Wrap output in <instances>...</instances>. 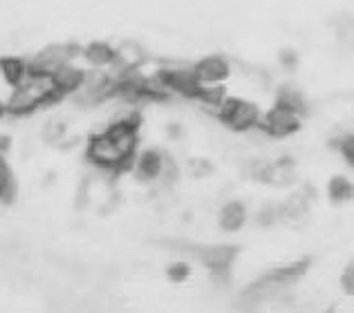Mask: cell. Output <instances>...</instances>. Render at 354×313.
<instances>
[{
    "label": "cell",
    "mask_w": 354,
    "mask_h": 313,
    "mask_svg": "<svg viewBox=\"0 0 354 313\" xmlns=\"http://www.w3.org/2000/svg\"><path fill=\"white\" fill-rule=\"evenodd\" d=\"M142 117L137 112L110 123L104 132L92 134L88 141V159L104 170H130L137 156Z\"/></svg>",
    "instance_id": "6da1fadb"
},
{
    "label": "cell",
    "mask_w": 354,
    "mask_h": 313,
    "mask_svg": "<svg viewBox=\"0 0 354 313\" xmlns=\"http://www.w3.org/2000/svg\"><path fill=\"white\" fill-rule=\"evenodd\" d=\"M314 260L310 255L298 257V260L285 262L260 273L256 280H251L240 293V302L245 307H265L274 302H283L290 298L292 289L310 273Z\"/></svg>",
    "instance_id": "7a4b0ae2"
},
{
    "label": "cell",
    "mask_w": 354,
    "mask_h": 313,
    "mask_svg": "<svg viewBox=\"0 0 354 313\" xmlns=\"http://www.w3.org/2000/svg\"><path fill=\"white\" fill-rule=\"evenodd\" d=\"M59 99L61 92L57 88V81H54L52 72L32 65L30 74L23 79V83H18L16 88L9 90L5 105L9 114H30L34 110Z\"/></svg>",
    "instance_id": "3957f363"
},
{
    "label": "cell",
    "mask_w": 354,
    "mask_h": 313,
    "mask_svg": "<svg viewBox=\"0 0 354 313\" xmlns=\"http://www.w3.org/2000/svg\"><path fill=\"white\" fill-rule=\"evenodd\" d=\"M182 246L186 255L198 260L209 275L218 282L231 280V273L236 269V262L242 253L238 244H177Z\"/></svg>",
    "instance_id": "277c9868"
},
{
    "label": "cell",
    "mask_w": 354,
    "mask_h": 313,
    "mask_svg": "<svg viewBox=\"0 0 354 313\" xmlns=\"http://www.w3.org/2000/svg\"><path fill=\"white\" fill-rule=\"evenodd\" d=\"M218 121L234 132H251L258 130L263 110L256 101H249L245 97H225L216 108Z\"/></svg>",
    "instance_id": "5b68a950"
},
{
    "label": "cell",
    "mask_w": 354,
    "mask_h": 313,
    "mask_svg": "<svg viewBox=\"0 0 354 313\" xmlns=\"http://www.w3.org/2000/svg\"><path fill=\"white\" fill-rule=\"evenodd\" d=\"M303 121H305V117L292 112V110L272 105L260 117L258 130L265 137H269V139H290V137L303 130Z\"/></svg>",
    "instance_id": "8992f818"
},
{
    "label": "cell",
    "mask_w": 354,
    "mask_h": 313,
    "mask_svg": "<svg viewBox=\"0 0 354 313\" xmlns=\"http://www.w3.org/2000/svg\"><path fill=\"white\" fill-rule=\"evenodd\" d=\"M251 179L272 188H287L296 183V163L290 156L274 161H256L251 165Z\"/></svg>",
    "instance_id": "52a82bcc"
},
{
    "label": "cell",
    "mask_w": 354,
    "mask_h": 313,
    "mask_svg": "<svg viewBox=\"0 0 354 313\" xmlns=\"http://www.w3.org/2000/svg\"><path fill=\"white\" fill-rule=\"evenodd\" d=\"M191 72L202 85H225V83L229 81V77L234 74L229 59H225L222 54H209V57H202L200 61H195L191 65Z\"/></svg>",
    "instance_id": "ba28073f"
},
{
    "label": "cell",
    "mask_w": 354,
    "mask_h": 313,
    "mask_svg": "<svg viewBox=\"0 0 354 313\" xmlns=\"http://www.w3.org/2000/svg\"><path fill=\"white\" fill-rule=\"evenodd\" d=\"M166 152H162L160 148H146L142 152H137L135 161H133V170L135 177L144 183H155L162 179L164 165H166Z\"/></svg>",
    "instance_id": "9c48e42d"
},
{
    "label": "cell",
    "mask_w": 354,
    "mask_h": 313,
    "mask_svg": "<svg viewBox=\"0 0 354 313\" xmlns=\"http://www.w3.org/2000/svg\"><path fill=\"white\" fill-rule=\"evenodd\" d=\"M310 210H312V195L298 190L285 201H281V224L301 226L310 217Z\"/></svg>",
    "instance_id": "30bf717a"
},
{
    "label": "cell",
    "mask_w": 354,
    "mask_h": 313,
    "mask_svg": "<svg viewBox=\"0 0 354 313\" xmlns=\"http://www.w3.org/2000/svg\"><path fill=\"white\" fill-rule=\"evenodd\" d=\"M249 222V210L245 201L229 199L227 204H222L218 210V226L225 233H240Z\"/></svg>",
    "instance_id": "8fae6325"
},
{
    "label": "cell",
    "mask_w": 354,
    "mask_h": 313,
    "mask_svg": "<svg viewBox=\"0 0 354 313\" xmlns=\"http://www.w3.org/2000/svg\"><path fill=\"white\" fill-rule=\"evenodd\" d=\"M79 57L88 63L90 68L95 70H115V63H117V48H113L110 43L104 41H92L88 43L86 48L79 52Z\"/></svg>",
    "instance_id": "7c38bea8"
},
{
    "label": "cell",
    "mask_w": 354,
    "mask_h": 313,
    "mask_svg": "<svg viewBox=\"0 0 354 313\" xmlns=\"http://www.w3.org/2000/svg\"><path fill=\"white\" fill-rule=\"evenodd\" d=\"M32 70V63H27L21 57H3L0 59V85L7 90L16 88L18 83H23V79L30 74Z\"/></svg>",
    "instance_id": "4fadbf2b"
},
{
    "label": "cell",
    "mask_w": 354,
    "mask_h": 313,
    "mask_svg": "<svg viewBox=\"0 0 354 313\" xmlns=\"http://www.w3.org/2000/svg\"><path fill=\"white\" fill-rule=\"evenodd\" d=\"M274 105L292 110V112L301 114V117H307V112H310V103H307L305 94L296 85H281V88H278Z\"/></svg>",
    "instance_id": "5bb4252c"
},
{
    "label": "cell",
    "mask_w": 354,
    "mask_h": 313,
    "mask_svg": "<svg viewBox=\"0 0 354 313\" xmlns=\"http://www.w3.org/2000/svg\"><path fill=\"white\" fill-rule=\"evenodd\" d=\"M325 192H328L330 204H334V206L350 204L354 199V181L350 177H346V174H334V177L328 179Z\"/></svg>",
    "instance_id": "9a60e30c"
},
{
    "label": "cell",
    "mask_w": 354,
    "mask_h": 313,
    "mask_svg": "<svg viewBox=\"0 0 354 313\" xmlns=\"http://www.w3.org/2000/svg\"><path fill=\"white\" fill-rule=\"evenodd\" d=\"M16 197V179H14V172L12 168L7 165V161L3 159L0 154V201L9 204Z\"/></svg>",
    "instance_id": "2e32d148"
},
{
    "label": "cell",
    "mask_w": 354,
    "mask_h": 313,
    "mask_svg": "<svg viewBox=\"0 0 354 313\" xmlns=\"http://www.w3.org/2000/svg\"><path fill=\"white\" fill-rule=\"evenodd\" d=\"M334 39L343 48H354V18L343 16L334 21Z\"/></svg>",
    "instance_id": "e0dca14e"
},
{
    "label": "cell",
    "mask_w": 354,
    "mask_h": 313,
    "mask_svg": "<svg viewBox=\"0 0 354 313\" xmlns=\"http://www.w3.org/2000/svg\"><path fill=\"white\" fill-rule=\"evenodd\" d=\"M256 224L263 228H272L276 224H281V201H269L263 208H258Z\"/></svg>",
    "instance_id": "ac0fdd59"
},
{
    "label": "cell",
    "mask_w": 354,
    "mask_h": 313,
    "mask_svg": "<svg viewBox=\"0 0 354 313\" xmlns=\"http://www.w3.org/2000/svg\"><path fill=\"white\" fill-rule=\"evenodd\" d=\"M332 148L337 150L341 154V159L354 170V134L348 132V134L337 137V139H332Z\"/></svg>",
    "instance_id": "d6986e66"
},
{
    "label": "cell",
    "mask_w": 354,
    "mask_h": 313,
    "mask_svg": "<svg viewBox=\"0 0 354 313\" xmlns=\"http://www.w3.org/2000/svg\"><path fill=\"white\" fill-rule=\"evenodd\" d=\"M191 273H193L191 264H189V262H184V260H177V262H173V264L166 266V278H169L171 282H175V284L186 282V280L191 278Z\"/></svg>",
    "instance_id": "ffe728a7"
},
{
    "label": "cell",
    "mask_w": 354,
    "mask_h": 313,
    "mask_svg": "<svg viewBox=\"0 0 354 313\" xmlns=\"http://www.w3.org/2000/svg\"><path fill=\"white\" fill-rule=\"evenodd\" d=\"M339 287L346 296L354 298V262L343 266V271L339 275Z\"/></svg>",
    "instance_id": "44dd1931"
}]
</instances>
